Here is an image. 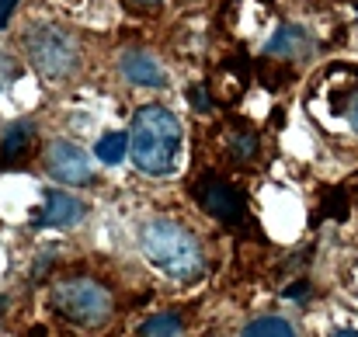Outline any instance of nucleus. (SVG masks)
<instances>
[{"mask_svg": "<svg viewBox=\"0 0 358 337\" xmlns=\"http://www.w3.org/2000/svg\"><path fill=\"white\" fill-rule=\"evenodd\" d=\"M129 153L139 174L167 178L181 157V122L178 115L160 105H143L132 115L129 129Z\"/></svg>", "mask_w": 358, "mask_h": 337, "instance_id": "obj_1", "label": "nucleus"}, {"mask_svg": "<svg viewBox=\"0 0 358 337\" xmlns=\"http://www.w3.org/2000/svg\"><path fill=\"white\" fill-rule=\"evenodd\" d=\"M143 254L174 282H199L206 275V250L202 240L171 216H157L139 233Z\"/></svg>", "mask_w": 358, "mask_h": 337, "instance_id": "obj_2", "label": "nucleus"}, {"mask_svg": "<svg viewBox=\"0 0 358 337\" xmlns=\"http://www.w3.org/2000/svg\"><path fill=\"white\" fill-rule=\"evenodd\" d=\"M52 310L77 327H101L112 320L115 299L105 282H98L91 275H73L52 289Z\"/></svg>", "mask_w": 358, "mask_h": 337, "instance_id": "obj_3", "label": "nucleus"}, {"mask_svg": "<svg viewBox=\"0 0 358 337\" xmlns=\"http://www.w3.org/2000/svg\"><path fill=\"white\" fill-rule=\"evenodd\" d=\"M24 52L35 73L45 80H66L80 63L77 38L59 24H31L24 31Z\"/></svg>", "mask_w": 358, "mask_h": 337, "instance_id": "obj_4", "label": "nucleus"}, {"mask_svg": "<svg viewBox=\"0 0 358 337\" xmlns=\"http://www.w3.org/2000/svg\"><path fill=\"white\" fill-rule=\"evenodd\" d=\"M192 199H195L199 209H202L206 216H213L216 223L237 226V229L247 223V202H243L240 188L230 185L227 178H220V174L199 178V181L192 185Z\"/></svg>", "mask_w": 358, "mask_h": 337, "instance_id": "obj_5", "label": "nucleus"}, {"mask_svg": "<svg viewBox=\"0 0 358 337\" xmlns=\"http://www.w3.org/2000/svg\"><path fill=\"white\" fill-rule=\"evenodd\" d=\"M45 171L49 178H56L59 185H70V188H84L94 181V167H91V153L80 150L77 143H66V139H52L49 150H45Z\"/></svg>", "mask_w": 358, "mask_h": 337, "instance_id": "obj_6", "label": "nucleus"}, {"mask_svg": "<svg viewBox=\"0 0 358 337\" xmlns=\"http://www.w3.org/2000/svg\"><path fill=\"white\" fill-rule=\"evenodd\" d=\"M84 216H87V206L80 199H73L66 192H45V206H42L35 226H59V229H66V226L84 223Z\"/></svg>", "mask_w": 358, "mask_h": 337, "instance_id": "obj_7", "label": "nucleus"}, {"mask_svg": "<svg viewBox=\"0 0 358 337\" xmlns=\"http://www.w3.org/2000/svg\"><path fill=\"white\" fill-rule=\"evenodd\" d=\"M310 49H313V38L306 35V28H299V24H282V28L271 35V42L264 45V56H271V59H303Z\"/></svg>", "mask_w": 358, "mask_h": 337, "instance_id": "obj_8", "label": "nucleus"}, {"mask_svg": "<svg viewBox=\"0 0 358 337\" xmlns=\"http://www.w3.org/2000/svg\"><path fill=\"white\" fill-rule=\"evenodd\" d=\"M122 77L136 87H164V80H167L164 66L146 52H125L122 56Z\"/></svg>", "mask_w": 358, "mask_h": 337, "instance_id": "obj_9", "label": "nucleus"}, {"mask_svg": "<svg viewBox=\"0 0 358 337\" xmlns=\"http://www.w3.org/2000/svg\"><path fill=\"white\" fill-rule=\"evenodd\" d=\"M35 146V122L31 118H17L3 129V139H0V160L3 164H17L28 157V150Z\"/></svg>", "mask_w": 358, "mask_h": 337, "instance_id": "obj_10", "label": "nucleus"}, {"mask_svg": "<svg viewBox=\"0 0 358 337\" xmlns=\"http://www.w3.org/2000/svg\"><path fill=\"white\" fill-rule=\"evenodd\" d=\"M240 337H296V331L285 317H257L243 327Z\"/></svg>", "mask_w": 358, "mask_h": 337, "instance_id": "obj_11", "label": "nucleus"}, {"mask_svg": "<svg viewBox=\"0 0 358 337\" xmlns=\"http://www.w3.org/2000/svg\"><path fill=\"white\" fill-rule=\"evenodd\" d=\"M125 153H129V136L125 132H108V136H101L94 143V157L101 164H119Z\"/></svg>", "mask_w": 358, "mask_h": 337, "instance_id": "obj_12", "label": "nucleus"}, {"mask_svg": "<svg viewBox=\"0 0 358 337\" xmlns=\"http://www.w3.org/2000/svg\"><path fill=\"white\" fill-rule=\"evenodd\" d=\"M139 334L143 337H181L185 334V327H181V320H178V317L160 313V317H150V320L139 327Z\"/></svg>", "mask_w": 358, "mask_h": 337, "instance_id": "obj_13", "label": "nucleus"}, {"mask_svg": "<svg viewBox=\"0 0 358 337\" xmlns=\"http://www.w3.org/2000/svg\"><path fill=\"white\" fill-rule=\"evenodd\" d=\"M230 150H234L237 160H250L257 153V136L254 132H234L230 136Z\"/></svg>", "mask_w": 358, "mask_h": 337, "instance_id": "obj_14", "label": "nucleus"}, {"mask_svg": "<svg viewBox=\"0 0 358 337\" xmlns=\"http://www.w3.org/2000/svg\"><path fill=\"white\" fill-rule=\"evenodd\" d=\"M345 118H348V125L358 132V91H352V98L345 101Z\"/></svg>", "mask_w": 358, "mask_h": 337, "instance_id": "obj_15", "label": "nucleus"}, {"mask_svg": "<svg viewBox=\"0 0 358 337\" xmlns=\"http://www.w3.org/2000/svg\"><path fill=\"white\" fill-rule=\"evenodd\" d=\"M192 105H195L199 112H209V108H213V101H209V94H206L202 87H192Z\"/></svg>", "mask_w": 358, "mask_h": 337, "instance_id": "obj_16", "label": "nucleus"}, {"mask_svg": "<svg viewBox=\"0 0 358 337\" xmlns=\"http://www.w3.org/2000/svg\"><path fill=\"white\" fill-rule=\"evenodd\" d=\"M14 10H17V0H0V28H7Z\"/></svg>", "mask_w": 358, "mask_h": 337, "instance_id": "obj_17", "label": "nucleus"}, {"mask_svg": "<svg viewBox=\"0 0 358 337\" xmlns=\"http://www.w3.org/2000/svg\"><path fill=\"white\" fill-rule=\"evenodd\" d=\"M129 7H139V10H146V7H157L160 0H125Z\"/></svg>", "mask_w": 358, "mask_h": 337, "instance_id": "obj_18", "label": "nucleus"}, {"mask_svg": "<svg viewBox=\"0 0 358 337\" xmlns=\"http://www.w3.org/2000/svg\"><path fill=\"white\" fill-rule=\"evenodd\" d=\"M331 337H358V331H334Z\"/></svg>", "mask_w": 358, "mask_h": 337, "instance_id": "obj_19", "label": "nucleus"}, {"mask_svg": "<svg viewBox=\"0 0 358 337\" xmlns=\"http://www.w3.org/2000/svg\"><path fill=\"white\" fill-rule=\"evenodd\" d=\"M355 7H358V0H355Z\"/></svg>", "mask_w": 358, "mask_h": 337, "instance_id": "obj_20", "label": "nucleus"}]
</instances>
